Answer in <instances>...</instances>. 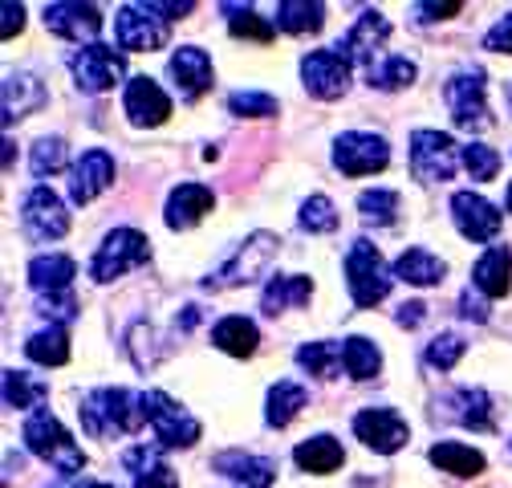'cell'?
<instances>
[{
	"instance_id": "cell-1",
	"label": "cell",
	"mask_w": 512,
	"mask_h": 488,
	"mask_svg": "<svg viewBox=\"0 0 512 488\" xmlns=\"http://www.w3.org/2000/svg\"><path fill=\"white\" fill-rule=\"evenodd\" d=\"M82 415V427L90 436L106 440V436H122V432H139L143 423V403L135 391H122V387H102V391H90L78 407Z\"/></svg>"
},
{
	"instance_id": "cell-2",
	"label": "cell",
	"mask_w": 512,
	"mask_h": 488,
	"mask_svg": "<svg viewBox=\"0 0 512 488\" xmlns=\"http://www.w3.org/2000/svg\"><path fill=\"white\" fill-rule=\"evenodd\" d=\"M25 444H29L33 456L53 464L61 476H78L86 468V452L74 444V436L61 427V419L49 407H41V411H33L25 419Z\"/></svg>"
},
{
	"instance_id": "cell-3",
	"label": "cell",
	"mask_w": 512,
	"mask_h": 488,
	"mask_svg": "<svg viewBox=\"0 0 512 488\" xmlns=\"http://www.w3.org/2000/svg\"><path fill=\"white\" fill-rule=\"evenodd\" d=\"M346 285H350V297L358 310H374L378 301H387V293L395 285V269H387L382 253L366 236H358L346 253Z\"/></svg>"
},
{
	"instance_id": "cell-4",
	"label": "cell",
	"mask_w": 512,
	"mask_h": 488,
	"mask_svg": "<svg viewBox=\"0 0 512 488\" xmlns=\"http://www.w3.org/2000/svg\"><path fill=\"white\" fill-rule=\"evenodd\" d=\"M143 423L155 432V448H191L200 440V419H191L171 395L163 391H139Z\"/></svg>"
},
{
	"instance_id": "cell-5",
	"label": "cell",
	"mask_w": 512,
	"mask_h": 488,
	"mask_svg": "<svg viewBox=\"0 0 512 488\" xmlns=\"http://www.w3.org/2000/svg\"><path fill=\"white\" fill-rule=\"evenodd\" d=\"M147 257H151V244H147V236H143L139 228H114V232L98 244V253H94V261H90V277L106 285V281H114V277H122V273L147 265Z\"/></svg>"
},
{
	"instance_id": "cell-6",
	"label": "cell",
	"mask_w": 512,
	"mask_h": 488,
	"mask_svg": "<svg viewBox=\"0 0 512 488\" xmlns=\"http://www.w3.org/2000/svg\"><path fill=\"white\" fill-rule=\"evenodd\" d=\"M277 236L273 232H252L248 240H244V249L228 261V265H220L212 277H204V289H232V285H248V281H256L265 269H269V261L277 257Z\"/></svg>"
},
{
	"instance_id": "cell-7",
	"label": "cell",
	"mask_w": 512,
	"mask_h": 488,
	"mask_svg": "<svg viewBox=\"0 0 512 488\" xmlns=\"http://www.w3.org/2000/svg\"><path fill=\"white\" fill-rule=\"evenodd\" d=\"M443 98H447V110H452V122L464 131H484L492 122L488 102H484V70L480 66H468V70L447 78Z\"/></svg>"
},
{
	"instance_id": "cell-8",
	"label": "cell",
	"mask_w": 512,
	"mask_h": 488,
	"mask_svg": "<svg viewBox=\"0 0 512 488\" xmlns=\"http://www.w3.org/2000/svg\"><path fill=\"white\" fill-rule=\"evenodd\" d=\"M387 37H391V21L382 17L378 9H366V13L358 17V25H354V29H350L334 49L350 61V66H362V74L370 78V74L382 66V61H387V57L378 53Z\"/></svg>"
},
{
	"instance_id": "cell-9",
	"label": "cell",
	"mask_w": 512,
	"mask_h": 488,
	"mask_svg": "<svg viewBox=\"0 0 512 488\" xmlns=\"http://www.w3.org/2000/svg\"><path fill=\"white\" fill-rule=\"evenodd\" d=\"M70 74L86 94H106L118 86V78L126 74L122 53H114V45H82L70 53Z\"/></svg>"
},
{
	"instance_id": "cell-10",
	"label": "cell",
	"mask_w": 512,
	"mask_h": 488,
	"mask_svg": "<svg viewBox=\"0 0 512 488\" xmlns=\"http://www.w3.org/2000/svg\"><path fill=\"white\" fill-rule=\"evenodd\" d=\"M460 167V151L452 143V135L443 131H415L411 135V171L423 183H443L452 179Z\"/></svg>"
},
{
	"instance_id": "cell-11",
	"label": "cell",
	"mask_w": 512,
	"mask_h": 488,
	"mask_svg": "<svg viewBox=\"0 0 512 488\" xmlns=\"http://www.w3.org/2000/svg\"><path fill=\"white\" fill-rule=\"evenodd\" d=\"M350 61L338 53V49H313L305 53L301 61V82L313 98H322V102H334L350 90Z\"/></svg>"
},
{
	"instance_id": "cell-12",
	"label": "cell",
	"mask_w": 512,
	"mask_h": 488,
	"mask_svg": "<svg viewBox=\"0 0 512 488\" xmlns=\"http://www.w3.org/2000/svg\"><path fill=\"white\" fill-rule=\"evenodd\" d=\"M167 17H155L151 5H122L114 17V41L122 49H135V53H151L167 45Z\"/></svg>"
},
{
	"instance_id": "cell-13",
	"label": "cell",
	"mask_w": 512,
	"mask_h": 488,
	"mask_svg": "<svg viewBox=\"0 0 512 488\" xmlns=\"http://www.w3.org/2000/svg\"><path fill=\"white\" fill-rule=\"evenodd\" d=\"M21 224L33 240H61L70 232V212L66 204H61V196L53 188H45V183H37V188L25 196V208H21Z\"/></svg>"
},
{
	"instance_id": "cell-14",
	"label": "cell",
	"mask_w": 512,
	"mask_h": 488,
	"mask_svg": "<svg viewBox=\"0 0 512 488\" xmlns=\"http://www.w3.org/2000/svg\"><path fill=\"white\" fill-rule=\"evenodd\" d=\"M354 436H358L366 448L391 456V452H399V448L411 440V427H407V419H403L399 411H391V407H366V411L354 415Z\"/></svg>"
},
{
	"instance_id": "cell-15",
	"label": "cell",
	"mask_w": 512,
	"mask_h": 488,
	"mask_svg": "<svg viewBox=\"0 0 512 488\" xmlns=\"http://www.w3.org/2000/svg\"><path fill=\"white\" fill-rule=\"evenodd\" d=\"M391 163V147L387 139L378 135H366V131H346L338 143H334V167L342 175H374Z\"/></svg>"
},
{
	"instance_id": "cell-16",
	"label": "cell",
	"mask_w": 512,
	"mask_h": 488,
	"mask_svg": "<svg viewBox=\"0 0 512 488\" xmlns=\"http://www.w3.org/2000/svg\"><path fill=\"white\" fill-rule=\"evenodd\" d=\"M167 74L183 102H196L204 90H212V57L196 45H179L167 61Z\"/></svg>"
},
{
	"instance_id": "cell-17",
	"label": "cell",
	"mask_w": 512,
	"mask_h": 488,
	"mask_svg": "<svg viewBox=\"0 0 512 488\" xmlns=\"http://www.w3.org/2000/svg\"><path fill=\"white\" fill-rule=\"evenodd\" d=\"M45 29H53L66 41H86L94 45V37L102 33V13L94 5H74V0H57V5H45Z\"/></svg>"
},
{
	"instance_id": "cell-18",
	"label": "cell",
	"mask_w": 512,
	"mask_h": 488,
	"mask_svg": "<svg viewBox=\"0 0 512 488\" xmlns=\"http://www.w3.org/2000/svg\"><path fill=\"white\" fill-rule=\"evenodd\" d=\"M452 220H456V228H460L472 244H488V240H496V232H500V212H496V204H488V200L476 196V192H456V196H452Z\"/></svg>"
},
{
	"instance_id": "cell-19",
	"label": "cell",
	"mask_w": 512,
	"mask_h": 488,
	"mask_svg": "<svg viewBox=\"0 0 512 488\" xmlns=\"http://www.w3.org/2000/svg\"><path fill=\"white\" fill-rule=\"evenodd\" d=\"M122 106H126V114H131L135 127H159V122H167V114H171V98H167L163 86L151 82V78L126 82Z\"/></svg>"
},
{
	"instance_id": "cell-20",
	"label": "cell",
	"mask_w": 512,
	"mask_h": 488,
	"mask_svg": "<svg viewBox=\"0 0 512 488\" xmlns=\"http://www.w3.org/2000/svg\"><path fill=\"white\" fill-rule=\"evenodd\" d=\"M114 183V159L106 151H86L74 167H70V200L74 204H90L94 196H102Z\"/></svg>"
},
{
	"instance_id": "cell-21",
	"label": "cell",
	"mask_w": 512,
	"mask_h": 488,
	"mask_svg": "<svg viewBox=\"0 0 512 488\" xmlns=\"http://www.w3.org/2000/svg\"><path fill=\"white\" fill-rule=\"evenodd\" d=\"M212 204H216L212 188H204V183H179V188L167 196L163 220H167V228L187 232V228H196V224L212 212Z\"/></svg>"
},
{
	"instance_id": "cell-22",
	"label": "cell",
	"mask_w": 512,
	"mask_h": 488,
	"mask_svg": "<svg viewBox=\"0 0 512 488\" xmlns=\"http://www.w3.org/2000/svg\"><path fill=\"white\" fill-rule=\"evenodd\" d=\"M74 277H78V265L66 253H49V257L29 261V285H33L37 297H61V293H70Z\"/></svg>"
},
{
	"instance_id": "cell-23",
	"label": "cell",
	"mask_w": 512,
	"mask_h": 488,
	"mask_svg": "<svg viewBox=\"0 0 512 488\" xmlns=\"http://www.w3.org/2000/svg\"><path fill=\"white\" fill-rule=\"evenodd\" d=\"M212 468L232 476L240 488H273V480H277V464L273 460L248 456V452H224V456H216Z\"/></svg>"
},
{
	"instance_id": "cell-24",
	"label": "cell",
	"mask_w": 512,
	"mask_h": 488,
	"mask_svg": "<svg viewBox=\"0 0 512 488\" xmlns=\"http://www.w3.org/2000/svg\"><path fill=\"white\" fill-rule=\"evenodd\" d=\"M443 407H447V411H443L447 419L472 427V432H488V427H492V399H488V391H480V387H460L456 395L443 399Z\"/></svg>"
},
{
	"instance_id": "cell-25",
	"label": "cell",
	"mask_w": 512,
	"mask_h": 488,
	"mask_svg": "<svg viewBox=\"0 0 512 488\" xmlns=\"http://www.w3.org/2000/svg\"><path fill=\"white\" fill-rule=\"evenodd\" d=\"M313 297V281L301 277V273H277L269 285H265V297H261V310L269 318L285 314V310H297V305H305Z\"/></svg>"
},
{
	"instance_id": "cell-26",
	"label": "cell",
	"mask_w": 512,
	"mask_h": 488,
	"mask_svg": "<svg viewBox=\"0 0 512 488\" xmlns=\"http://www.w3.org/2000/svg\"><path fill=\"white\" fill-rule=\"evenodd\" d=\"M122 464H126V472H131V480H135V488H179V476L163 464V456H159V448H131L122 456Z\"/></svg>"
},
{
	"instance_id": "cell-27",
	"label": "cell",
	"mask_w": 512,
	"mask_h": 488,
	"mask_svg": "<svg viewBox=\"0 0 512 488\" xmlns=\"http://www.w3.org/2000/svg\"><path fill=\"white\" fill-rule=\"evenodd\" d=\"M472 285H476L484 297H504V293L512 289V253L504 249V244H492V249L476 261Z\"/></svg>"
},
{
	"instance_id": "cell-28",
	"label": "cell",
	"mask_w": 512,
	"mask_h": 488,
	"mask_svg": "<svg viewBox=\"0 0 512 488\" xmlns=\"http://www.w3.org/2000/svg\"><path fill=\"white\" fill-rule=\"evenodd\" d=\"M293 460H297V468L301 472H313V476H326V472H334V468H342V444L334 440V436H313V440H305V444H297L293 448Z\"/></svg>"
},
{
	"instance_id": "cell-29",
	"label": "cell",
	"mask_w": 512,
	"mask_h": 488,
	"mask_svg": "<svg viewBox=\"0 0 512 488\" xmlns=\"http://www.w3.org/2000/svg\"><path fill=\"white\" fill-rule=\"evenodd\" d=\"M49 399V383H41L29 371H5V407L13 411H41V403Z\"/></svg>"
},
{
	"instance_id": "cell-30",
	"label": "cell",
	"mask_w": 512,
	"mask_h": 488,
	"mask_svg": "<svg viewBox=\"0 0 512 488\" xmlns=\"http://www.w3.org/2000/svg\"><path fill=\"white\" fill-rule=\"evenodd\" d=\"M45 106V90L33 74H9L5 78V122L13 118H25L29 110Z\"/></svg>"
},
{
	"instance_id": "cell-31",
	"label": "cell",
	"mask_w": 512,
	"mask_h": 488,
	"mask_svg": "<svg viewBox=\"0 0 512 488\" xmlns=\"http://www.w3.org/2000/svg\"><path fill=\"white\" fill-rule=\"evenodd\" d=\"M212 342L224 354H232V358H248V354H256V342H261V334H256V326L248 318H224V322L212 326Z\"/></svg>"
},
{
	"instance_id": "cell-32",
	"label": "cell",
	"mask_w": 512,
	"mask_h": 488,
	"mask_svg": "<svg viewBox=\"0 0 512 488\" xmlns=\"http://www.w3.org/2000/svg\"><path fill=\"white\" fill-rule=\"evenodd\" d=\"M443 273H447V265L435 253H427V249H407L395 261V277L407 281V285H439Z\"/></svg>"
},
{
	"instance_id": "cell-33",
	"label": "cell",
	"mask_w": 512,
	"mask_h": 488,
	"mask_svg": "<svg viewBox=\"0 0 512 488\" xmlns=\"http://www.w3.org/2000/svg\"><path fill=\"white\" fill-rule=\"evenodd\" d=\"M305 403H309V391H305L301 383L281 379V383L269 391V399H265V419H269V427H285V423H293V415H297Z\"/></svg>"
},
{
	"instance_id": "cell-34",
	"label": "cell",
	"mask_w": 512,
	"mask_h": 488,
	"mask_svg": "<svg viewBox=\"0 0 512 488\" xmlns=\"http://www.w3.org/2000/svg\"><path fill=\"white\" fill-rule=\"evenodd\" d=\"M326 25V5H309V0H281L277 5V29L285 33H317Z\"/></svg>"
},
{
	"instance_id": "cell-35",
	"label": "cell",
	"mask_w": 512,
	"mask_h": 488,
	"mask_svg": "<svg viewBox=\"0 0 512 488\" xmlns=\"http://www.w3.org/2000/svg\"><path fill=\"white\" fill-rule=\"evenodd\" d=\"M25 354L41 366H61V362H70V334L66 326H45L37 330L29 342H25Z\"/></svg>"
},
{
	"instance_id": "cell-36",
	"label": "cell",
	"mask_w": 512,
	"mask_h": 488,
	"mask_svg": "<svg viewBox=\"0 0 512 488\" xmlns=\"http://www.w3.org/2000/svg\"><path fill=\"white\" fill-rule=\"evenodd\" d=\"M342 362H346V375L358 379V383H366V379H374V375L382 371L378 346H374L370 338H362V334H354V338L342 342Z\"/></svg>"
},
{
	"instance_id": "cell-37",
	"label": "cell",
	"mask_w": 512,
	"mask_h": 488,
	"mask_svg": "<svg viewBox=\"0 0 512 488\" xmlns=\"http://www.w3.org/2000/svg\"><path fill=\"white\" fill-rule=\"evenodd\" d=\"M431 464H435L439 472H452V476H480V472H484V456H480L476 448L452 444V440L431 448Z\"/></svg>"
},
{
	"instance_id": "cell-38",
	"label": "cell",
	"mask_w": 512,
	"mask_h": 488,
	"mask_svg": "<svg viewBox=\"0 0 512 488\" xmlns=\"http://www.w3.org/2000/svg\"><path fill=\"white\" fill-rule=\"evenodd\" d=\"M297 362L317 379H338V371L346 366L338 342H305V346H297Z\"/></svg>"
},
{
	"instance_id": "cell-39",
	"label": "cell",
	"mask_w": 512,
	"mask_h": 488,
	"mask_svg": "<svg viewBox=\"0 0 512 488\" xmlns=\"http://www.w3.org/2000/svg\"><path fill=\"white\" fill-rule=\"evenodd\" d=\"M224 13H228L232 37H252V41H273L277 37V29L265 17H256L248 5H224Z\"/></svg>"
},
{
	"instance_id": "cell-40",
	"label": "cell",
	"mask_w": 512,
	"mask_h": 488,
	"mask_svg": "<svg viewBox=\"0 0 512 488\" xmlns=\"http://www.w3.org/2000/svg\"><path fill=\"white\" fill-rule=\"evenodd\" d=\"M358 212H362L366 224H395V216H399V192H387V188L362 192L358 196Z\"/></svg>"
},
{
	"instance_id": "cell-41",
	"label": "cell",
	"mask_w": 512,
	"mask_h": 488,
	"mask_svg": "<svg viewBox=\"0 0 512 488\" xmlns=\"http://www.w3.org/2000/svg\"><path fill=\"white\" fill-rule=\"evenodd\" d=\"M366 82H370L374 90H403V86L415 82V61H407V57H387Z\"/></svg>"
},
{
	"instance_id": "cell-42",
	"label": "cell",
	"mask_w": 512,
	"mask_h": 488,
	"mask_svg": "<svg viewBox=\"0 0 512 488\" xmlns=\"http://www.w3.org/2000/svg\"><path fill=\"white\" fill-rule=\"evenodd\" d=\"M301 228L305 232H334L338 228V212L330 196H309L301 204Z\"/></svg>"
},
{
	"instance_id": "cell-43",
	"label": "cell",
	"mask_w": 512,
	"mask_h": 488,
	"mask_svg": "<svg viewBox=\"0 0 512 488\" xmlns=\"http://www.w3.org/2000/svg\"><path fill=\"white\" fill-rule=\"evenodd\" d=\"M228 110L240 114V118H273L277 114V98L261 94V90H236L228 98Z\"/></svg>"
},
{
	"instance_id": "cell-44",
	"label": "cell",
	"mask_w": 512,
	"mask_h": 488,
	"mask_svg": "<svg viewBox=\"0 0 512 488\" xmlns=\"http://www.w3.org/2000/svg\"><path fill=\"white\" fill-rule=\"evenodd\" d=\"M66 159H70V151H66V139H41L37 147H33V175L37 179H45V175H53V171H61L66 167Z\"/></svg>"
},
{
	"instance_id": "cell-45",
	"label": "cell",
	"mask_w": 512,
	"mask_h": 488,
	"mask_svg": "<svg viewBox=\"0 0 512 488\" xmlns=\"http://www.w3.org/2000/svg\"><path fill=\"white\" fill-rule=\"evenodd\" d=\"M460 159H464V167H468V175L472 179H496V171H500V155L492 151V147H484V143H468L464 151H460Z\"/></svg>"
},
{
	"instance_id": "cell-46",
	"label": "cell",
	"mask_w": 512,
	"mask_h": 488,
	"mask_svg": "<svg viewBox=\"0 0 512 488\" xmlns=\"http://www.w3.org/2000/svg\"><path fill=\"white\" fill-rule=\"evenodd\" d=\"M464 354V338L460 334H439L431 346H427V362L439 366V371H452V366L460 362Z\"/></svg>"
},
{
	"instance_id": "cell-47",
	"label": "cell",
	"mask_w": 512,
	"mask_h": 488,
	"mask_svg": "<svg viewBox=\"0 0 512 488\" xmlns=\"http://www.w3.org/2000/svg\"><path fill=\"white\" fill-rule=\"evenodd\" d=\"M41 314L53 318V326H66L78 318V301L74 293H61V297H41Z\"/></svg>"
},
{
	"instance_id": "cell-48",
	"label": "cell",
	"mask_w": 512,
	"mask_h": 488,
	"mask_svg": "<svg viewBox=\"0 0 512 488\" xmlns=\"http://www.w3.org/2000/svg\"><path fill=\"white\" fill-rule=\"evenodd\" d=\"M464 9V0H431V5H415V21L431 25V21H447Z\"/></svg>"
},
{
	"instance_id": "cell-49",
	"label": "cell",
	"mask_w": 512,
	"mask_h": 488,
	"mask_svg": "<svg viewBox=\"0 0 512 488\" xmlns=\"http://www.w3.org/2000/svg\"><path fill=\"white\" fill-rule=\"evenodd\" d=\"M484 49H496V53H512V13L500 17L488 33H484Z\"/></svg>"
},
{
	"instance_id": "cell-50",
	"label": "cell",
	"mask_w": 512,
	"mask_h": 488,
	"mask_svg": "<svg viewBox=\"0 0 512 488\" xmlns=\"http://www.w3.org/2000/svg\"><path fill=\"white\" fill-rule=\"evenodd\" d=\"M0 17H5V25H0V37H13V33H21V25H25V9L21 5H13V0H9V5L5 9H0Z\"/></svg>"
},
{
	"instance_id": "cell-51",
	"label": "cell",
	"mask_w": 512,
	"mask_h": 488,
	"mask_svg": "<svg viewBox=\"0 0 512 488\" xmlns=\"http://www.w3.org/2000/svg\"><path fill=\"white\" fill-rule=\"evenodd\" d=\"M427 314V305L423 301H411V305H399V326H419Z\"/></svg>"
},
{
	"instance_id": "cell-52",
	"label": "cell",
	"mask_w": 512,
	"mask_h": 488,
	"mask_svg": "<svg viewBox=\"0 0 512 488\" xmlns=\"http://www.w3.org/2000/svg\"><path fill=\"white\" fill-rule=\"evenodd\" d=\"M460 305H464V318H476V322H484V318H488V310H484L480 301H472V293H464V297H460Z\"/></svg>"
},
{
	"instance_id": "cell-53",
	"label": "cell",
	"mask_w": 512,
	"mask_h": 488,
	"mask_svg": "<svg viewBox=\"0 0 512 488\" xmlns=\"http://www.w3.org/2000/svg\"><path fill=\"white\" fill-rule=\"evenodd\" d=\"M504 200H508V212H512V183H508V196Z\"/></svg>"
},
{
	"instance_id": "cell-54",
	"label": "cell",
	"mask_w": 512,
	"mask_h": 488,
	"mask_svg": "<svg viewBox=\"0 0 512 488\" xmlns=\"http://www.w3.org/2000/svg\"><path fill=\"white\" fill-rule=\"evenodd\" d=\"M86 488H114V484H86Z\"/></svg>"
}]
</instances>
